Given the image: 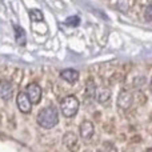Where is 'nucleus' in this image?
Segmentation results:
<instances>
[{"label": "nucleus", "instance_id": "4", "mask_svg": "<svg viewBox=\"0 0 152 152\" xmlns=\"http://www.w3.org/2000/svg\"><path fill=\"white\" fill-rule=\"evenodd\" d=\"M16 104H18V108L20 110V112H23V113H28V112H31V110H32V103L29 102V99L27 97L26 92H19L18 94Z\"/></svg>", "mask_w": 152, "mask_h": 152}, {"label": "nucleus", "instance_id": "7", "mask_svg": "<svg viewBox=\"0 0 152 152\" xmlns=\"http://www.w3.org/2000/svg\"><path fill=\"white\" fill-rule=\"evenodd\" d=\"M95 132V127L91 121H83L80 124V128H79V134H80V137L83 140H89L92 137Z\"/></svg>", "mask_w": 152, "mask_h": 152}, {"label": "nucleus", "instance_id": "3", "mask_svg": "<svg viewBox=\"0 0 152 152\" xmlns=\"http://www.w3.org/2000/svg\"><path fill=\"white\" fill-rule=\"evenodd\" d=\"M26 95L32 104H37V103L40 102V99H42V88H40L39 84L31 83L27 86Z\"/></svg>", "mask_w": 152, "mask_h": 152}, {"label": "nucleus", "instance_id": "10", "mask_svg": "<svg viewBox=\"0 0 152 152\" xmlns=\"http://www.w3.org/2000/svg\"><path fill=\"white\" fill-rule=\"evenodd\" d=\"M60 77L63 79V80H66V81H68V83L72 84L79 79V72L74 68H67V69H63V71L60 72Z\"/></svg>", "mask_w": 152, "mask_h": 152}, {"label": "nucleus", "instance_id": "13", "mask_svg": "<svg viewBox=\"0 0 152 152\" xmlns=\"http://www.w3.org/2000/svg\"><path fill=\"white\" fill-rule=\"evenodd\" d=\"M95 84L92 83H89V86L87 84V91H86V99L87 100H92V99H95Z\"/></svg>", "mask_w": 152, "mask_h": 152}, {"label": "nucleus", "instance_id": "5", "mask_svg": "<svg viewBox=\"0 0 152 152\" xmlns=\"http://www.w3.org/2000/svg\"><path fill=\"white\" fill-rule=\"evenodd\" d=\"M132 102H134V96L127 89H121L120 94H119L118 97V105L121 108V110H128L132 105Z\"/></svg>", "mask_w": 152, "mask_h": 152}, {"label": "nucleus", "instance_id": "15", "mask_svg": "<svg viewBox=\"0 0 152 152\" xmlns=\"http://www.w3.org/2000/svg\"><path fill=\"white\" fill-rule=\"evenodd\" d=\"M147 152H152V150H151V148H148V150H147Z\"/></svg>", "mask_w": 152, "mask_h": 152}, {"label": "nucleus", "instance_id": "1", "mask_svg": "<svg viewBox=\"0 0 152 152\" xmlns=\"http://www.w3.org/2000/svg\"><path fill=\"white\" fill-rule=\"evenodd\" d=\"M59 121V111L55 105H47L42 108L37 113V124L42 128L51 129L58 124Z\"/></svg>", "mask_w": 152, "mask_h": 152}, {"label": "nucleus", "instance_id": "8", "mask_svg": "<svg viewBox=\"0 0 152 152\" xmlns=\"http://www.w3.org/2000/svg\"><path fill=\"white\" fill-rule=\"evenodd\" d=\"M13 95V86L11 81L1 80L0 81V99L10 100Z\"/></svg>", "mask_w": 152, "mask_h": 152}, {"label": "nucleus", "instance_id": "11", "mask_svg": "<svg viewBox=\"0 0 152 152\" xmlns=\"http://www.w3.org/2000/svg\"><path fill=\"white\" fill-rule=\"evenodd\" d=\"M15 34H16V42L20 45L26 44V34H24V31L21 29V27H19V26L15 27Z\"/></svg>", "mask_w": 152, "mask_h": 152}, {"label": "nucleus", "instance_id": "12", "mask_svg": "<svg viewBox=\"0 0 152 152\" xmlns=\"http://www.w3.org/2000/svg\"><path fill=\"white\" fill-rule=\"evenodd\" d=\"M29 18L32 21H43V12L39 10H31L29 11Z\"/></svg>", "mask_w": 152, "mask_h": 152}, {"label": "nucleus", "instance_id": "14", "mask_svg": "<svg viewBox=\"0 0 152 152\" xmlns=\"http://www.w3.org/2000/svg\"><path fill=\"white\" fill-rule=\"evenodd\" d=\"M145 20H147V21L152 20V7H151V5H148L147 10H145Z\"/></svg>", "mask_w": 152, "mask_h": 152}, {"label": "nucleus", "instance_id": "9", "mask_svg": "<svg viewBox=\"0 0 152 152\" xmlns=\"http://www.w3.org/2000/svg\"><path fill=\"white\" fill-rule=\"evenodd\" d=\"M111 97V91L107 87H99L95 89V99L99 103H105L108 102Z\"/></svg>", "mask_w": 152, "mask_h": 152}, {"label": "nucleus", "instance_id": "6", "mask_svg": "<svg viewBox=\"0 0 152 152\" xmlns=\"http://www.w3.org/2000/svg\"><path fill=\"white\" fill-rule=\"evenodd\" d=\"M63 144L66 145L67 150H69L71 152H76L79 148V144H77V136L74 134V132L68 131L64 134L63 136Z\"/></svg>", "mask_w": 152, "mask_h": 152}, {"label": "nucleus", "instance_id": "2", "mask_svg": "<svg viewBox=\"0 0 152 152\" xmlns=\"http://www.w3.org/2000/svg\"><path fill=\"white\" fill-rule=\"evenodd\" d=\"M80 103H79L77 97L74 95H68L60 102V111L66 118H72L77 113Z\"/></svg>", "mask_w": 152, "mask_h": 152}]
</instances>
